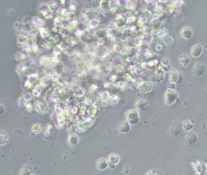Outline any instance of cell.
<instances>
[{
	"label": "cell",
	"mask_w": 207,
	"mask_h": 175,
	"mask_svg": "<svg viewBox=\"0 0 207 175\" xmlns=\"http://www.w3.org/2000/svg\"><path fill=\"white\" fill-rule=\"evenodd\" d=\"M202 53V46L199 44L193 45L190 49L191 55L196 58H197L200 56Z\"/></svg>",
	"instance_id": "ba28073f"
},
{
	"label": "cell",
	"mask_w": 207,
	"mask_h": 175,
	"mask_svg": "<svg viewBox=\"0 0 207 175\" xmlns=\"http://www.w3.org/2000/svg\"><path fill=\"white\" fill-rule=\"evenodd\" d=\"M97 167L100 170H105L108 167V163L105 159H100L97 162Z\"/></svg>",
	"instance_id": "5bb4252c"
},
{
	"label": "cell",
	"mask_w": 207,
	"mask_h": 175,
	"mask_svg": "<svg viewBox=\"0 0 207 175\" xmlns=\"http://www.w3.org/2000/svg\"><path fill=\"white\" fill-rule=\"evenodd\" d=\"M119 156L116 154H111L108 158V161L112 164L116 165L119 161Z\"/></svg>",
	"instance_id": "9a60e30c"
},
{
	"label": "cell",
	"mask_w": 207,
	"mask_h": 175,
	"mask_svg": "<svg viewBox=\"0 0 207 175\" xmlns=\"http://www.w3.org/2000/svg\"><path fill=\"white\" fill-rule=\"evenodd\" d=\"M169 81L171 83L180 84L183 81V76L174 69H171L169 72Z\"/></svg>",
	"instance_id": "277c9868"
},
{
	"label": "cell",
	"mask_w": 207,
	"mask_h": 175,
	"mask_svg": "<svg viewBox=\"0 0 207 175\" xmlns=\"http://www.w3.org/2000/svg\"><path fill=\"white\" fill-rule=\"evenodd\" d=\"M183 128L185 131H190L193 128V124L190 120H185L182 122Z\"/></svg>",
	"instance_id": "4fadbf2b"
},
{
	"label": "cell",
	"mask_w": 207,
	"mask_h": 175,
	"mask_svg": "<svg viewBox=\"0 0 207 175\" xmlns=\"http://www.w3.org/2000/svg\"><path fill=\"white\" fill-rule=\"evenodd\" d=\"M178 62L180 63V64L182 65V66H184V67H187L188 66V65L190 63V57L185 55V54H182V55H180L178 57Z\"/></svg>",
	"instance_id": "8fae6325"
},
{
	"label": "cell",
	"mask_w": 207,
	"mask_h": 175,
	"mask_svg": "<svg viewBox=\"0 0 207 175\" xmlns=\"http://www.w3.org/2000/svg\"><path fill=\"white\" fill-rule=\"evenodd\" d=\"M197 141V136L194 132H189L185 136V142L187 145H193Z\"/></svg>",
	"instance_id": "9c48e42d"
},
{
	"label": "cell",
	"mask_w": 207,
	"mask_h": 175,
	"mask_svg": "<svg viewBox=\"0 0 207 175\" xmlns=\"http://www.w3.org/2000/svg\"><path fill=\"white\" fill-rule=\"evenodd\" d=\"M206 68L205 66L200 62H196L193 68V73L196 77H200L203 76L205 71Z\"/></svg>",
	"instance_id": "5b68a950"
},
{
	"label": "cell",
	"mask_w": 207,
	"mask_h": 175,
	"mask_svg": "<svg viewBox=\"0 0 207 175\" xmlns=\"http://www.w3.org/2000/svg\"><path fill=\"white\" fill-rule=\"evenodd\" d=\"M156 174V170H149L146 173L145 175H155Z\"/></svg>",
	"instance_id": "2e32d148"
},
{
	"label": "cell",
	"mask_w": 207,
	"mask_h": 175,
	"mask_svg": "<svg viewBox=\"0 0 207 175\" xmlns=\"http://www.w3.org/2000/svg\"><path fill=\"white\" fill-rule=\"evenodd\" d=\"M179 34L180 36L184 39L190 40L193 36V31L189 27L184 26L181 28Z\"/></svg>",
	"instance_id": "8992f818"
},
{
	"label": "cell",
	"mask_w": 207,
	"mask_h": 175,
	"mask_svg": "<svg viewBox=\"0 0 207 175\" xmlns=\"http://www.w3.org/2000/svg\"><path fill=\"white\" fill-rule=\"evenodd\" d=\"M124 116L127 121L131 125H136L139 120V116L137 110L132 109L125 112Z\"/></svg>",
	"instance_id": "3957f363"
},
{
	"label": "cell",
	"mask_w": 207,
	"mask_h": 175,
	"mask_svg": "<svg viewBox=\"0 0 207 175\" xmlns=\"http://www.w3.org/2000/svg\"><path fill=\"white\" fill-rule=\"evenodd\" d=\"M170 133L174 136L177 137L182 134L184 131L183 128L182 123L179 120H175L171 123L170 127Z\"/></svg>",
	"instance_id": "6da1fadb"
},
{
	"label": "cell",
	"mask_w": 207,
	"mask_h": 175,
	"mask_svg": "<svg viewBox=\"0 0 207 175\" xmlns=\"http://www.w3.org/2000/svg\"><path fill=\"white\" fill-rule=\"evenodd\" d=\"M148 102L146 101H145V100L142 99V98L138 99L135 104V106L136 108L140 111L145 110L148 107Z\"/></svg>",
	"instance_id": "30bf717a"
},
{
	"label": "cell",
	"mask_w": 207,
	"mask_h": 175,
	"mask_svg": "<svg viewBox=\"0 0 207 175\" xmlns=\"http://www.w3.org/2000/svg\"><path fill=\"white\" fill-rule=\"evenodd\" d=\"M152 89V85L149 82H144L140 86V91L143 93H146L151 91Z\"/></svg>",
	"instance_id": "7c38bea8"
},
{
	"label": "cell",
	"mask_w": 207,
	"mask_h": 175,
	"mask_svg": "<svg viewBox=\"0 0 207 175\" xmlns=\"http://www.w3.org/2000/svg\"><path fill=\"white\" fill-rule=\"evenodd\" d=\"M177 97V93L174 89L168 88L165 91L164 95V102L166 105H171L175 102Z\"/></svg>",
	"instance_id": "7a4b0ae2"
},
{
	"label": "cell",
	"mask_w": 207,
	"mask_h": 175,
	"mask_svg": "<svg viewBox=\"0 0 207 175\" xmlns=\"http://www.w3.org/2000/svg\"><path fill=\"white\" fill-rule=\"evenodd\" d=\"M118 130L122 133H128L131 130L130 123L128 121H122L118 125Z\"/></svg>",
	"instance_id": "52a82bcc"
},
{
	"label": "cell",
	"mask_w": 207,
	"mask_h": 175,
	"mask_svg": "<svg viewBox=\"0 0 207 175\" xmlns=\"http://www.w3.org/2000/svg\"><path fill=\"white\" fill-rule=\"evenodd\" d=\"M32 175H35V174H32Z\"/></svg>",
	"instance_id": "e0dca14e"
}]
</instances>
